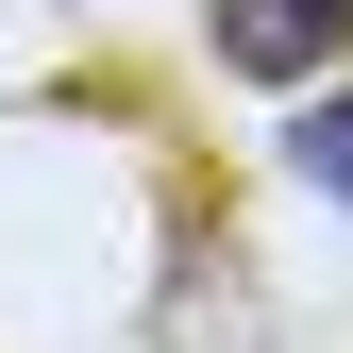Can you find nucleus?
Instances as JSON below:
<instances>
[{
	"label": "nucleus",
	"mask_w": 353,
	"mask_h": 353,
	"mask_svg": "<svg viewBox=\"0 0 353 353\" xmlns=\"http://www.w3.org/2000/svg\"><path fill=\"white\" fill-rule=\"evenodd\" d=\"M219 68H252V84H320L336 51H353V0H219Z\"/></svg>",
	"instance_id": "obj_1"
},
{
	"label": "nucleus",
	"mask_w": 353,
	"mask_h": 353,
	"mask_svg": "<svg viewBox=\"0 0 353 353\" xmlns=\"http://www.w3.org/2000/svg\"><path fill=\"white\" fill-rule=\"evenodd\" d=\"M286 168H303L320 202H353V84H320V101L286 118Z\"/></svg>",
	"instance_id": "obj_2"
}]
</instances>
